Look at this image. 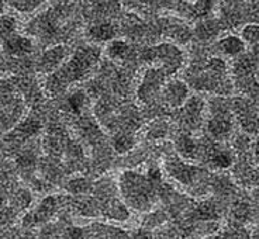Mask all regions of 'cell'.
I'll list each match as a JSON object with an SVG mask.
<instances>
[{
    "instance_id": "1",
    "label": "cell",
    "mask_w": 259,
    "mask_h": 239,
    "mask_svg": "<svg viewBox=\"0 0 259 239\" xmlns=\"http://www.w3.org/2000/svg\"><path fill=\"white\" fill-rule=\"evenodd\" d=\"M118 192L127 207L138 211L148 213L159 199V184L152 181L147 175L136 170H125L118 177Z\"/></svg>"
},
{
    "instance_id": "2",
    "label": "cell",
    "mask_w": 259,
    "mask_h": 239,
    "mask_svg": "<svg viewBox=\"0 0 259 239\" xmlns=\"http://www.w3.org/2000/svg\"><path fill=\"white\" fill-rule=\"evenodd\" d=\"M99 55H100L99 50L95 46H84L78 50L68 64L64 65L58 72L52 73L48 78L47 82L48 90L52 93H58L64 90L65 87H68L71 82L83 79L96 65Z\"/></svg>"
},
{
    "instance_id": "3",
    "label": "cell",
    "mask_w": 259,
    "mask_h": 239,
    "mask_svg": "<svg viewBox=\"0 0 259 239\" xmlns=\"http://www.w3.org/2000/svg\"><path fill=\"white\" fill-rule=\"evenodd\" d=\"M163 168L176 183L190 188L194 196H203L211 188V175L197 166L189 165L178 154H168L163 162Z\"/></svg>"
},
{
    "instance_id": "4",
    "label": "cell",
    "mask_w": 259,
    "mask_h": 239,
    "mask_svg": "<svg viewBox=\"0 0 259 239\" xmlns=\"http://www.w3.org/2000/svg\"><path fill=\"white\" fill-rule=\"evenodd\" d=\"M66 201L68 197L47 196L39 201L37 207L24 215L21 226L24 229H34L39 225H46L47 222H50L54 218L55 214L62 211V208H66Z\"/></svg>"
},
{
    "instance_id": "5",
    "label": "cell",
    "mask_w": 259,
    "mask_h": 239,
    "mask_svg": "<svg viewBox=\"0 0 259 239\" xmlns=\"http://www.w3.org/2000/svg\"><path fill=\"white\" fill-rule=\"evenodd\" d=\"M141 58L145 62H159V68L166 75L175 73L183 64V54L175 45L162 44V45L147 48L141 52Z\"/></svg>"
},
{
    "instance_id": "6",
    "label": "cell",
    "mask_w": 259,
    "mask_h": 239,
    "mask_svg": "<svg viewBox=\"0 0 259 239\" xmlns=\"http://www.w3.org/2000/svg\"><path fill=\"white\" fill-rule=\"evenodd\" d=\"M166 73L161 68H149L145 71L143 80L138 87V99L145 104H152L156 100L158 94L163 89V82Z\"/></svg>"
},
{
    "instance_id": "7",
    "label": "cell",
    "mask_w": 259,
    "mask_h": 239,
    "mask_svg": "<svg viewBox=\"0 0 259 239\" xmlns=\"http://www.w3.org/2000/svg\"><path fill=\"white\" fill-rule=\"evenodd\" d=\"M162 99L163 103L176 109L186 103L188 100V86L182 80H170L163 89H162Z\"/></svg>"
},
{
    "instance_id": "8",
    "label": "cell",
    "mask_w": 259,
    "mask_h": 239,
    "mask_svg": "<svg viewBox=\"0 0 259 239\" xmlns=\"http://www.w3.org/2000/svg\"><path fill=\"white\" fill-rule=\"evenodd\" d=\"M230 215L231 220L241 222V224H248V222H258L259 208L253 201L248 200H237L234 201L233 206L230 208Z\"/></svg>"
},
{
    "instance_id": "9",
    "label": "cell",
    "mask_w": 259,
    "mask_h": 239,
    "mask_svg": "<svg viewBox=\"0 0 259 239\" xmlns=\"http://www.w3.org/2000/svg\"><path fill=\"white\" fill-rule=\"evenodd\" d=\"M100 215L107 220L118 221V222H125L131 217L130 208L123 200H120V197L111 199V200L100 204Z\"/></svg>"
},
{
    "instance_id": "10",
    "label": "cell",
    "mask_w": 259,
    "mask_h": 239,
    "mask_svg": "<svg viewBox=\"0 0 259 239\" xmlns=\"http://www.w3.org/2000/svg\"><path fill=\"white\" fill-rule=\"evenodd\" d=\"M231 128H233V125H231L230 118L227 117L226 110L221 109V110H217L214 113L213 118H210L207 125V132L211 138L220 141V139L228 138V135L231 134Z\"/></svg>"
},
{
    "instance_id": "11",
    "label": "cell",
    "mask_w": 259,
    "mask_h": 239,
    "mask_svg": "<svg viewBox=\"0 0 259 239\" xmlns=\"http://www.w3.org/2000/svg\"><path fill=\"white\" fill-rule=\"evenodd\" d=\"M66 161H65V168L68 172H83L88 168L86 163V156L83 154V149L79 144L69 142L66 147Z\"/></svg>"
},
{
    "instance_id": "12",
    "label": "cell",
    "mask_w": 259,
    "mask_h": 239,
    "mask_svg": "<svg viewBox=\"0 0 259 239\" xmlns=\"http://www.w3.org/2000/svg\"><path fill=\"white\" fill-rule=\"evenodd\" d=\"M204 109V102L200 97L193 96L190 100L183 104L182 110V123L186 127H196L197 123L200 121L201 113Z\"/></svg>"
},
{
    "instance_id": "13",
    "label": "cell",
    "mask_w": 259,
    "mask_h": 239,
    "mask_svg": "<svg viewBox=\"0 0 259 239\" xmlns=\"http://www.w3.org/2000/svg\"><path fill=\"white\" fill-rule=\"evenodd\" d=\"M3 39H5V50L12 55H24L32 50V42L26 37L12 34Z\"/></svg>"
},
{
    "instance_id": "14",
    "label": "cell",
    "mask_w": 259,
    "mask_h": 239,
    "mask_svg": "<svg viewBox=\"0 0 259 239\" xmlns=\"http://www.w3.org/2000/svg\"><path fill=\"white\" fill-rule=\"evenodd\" d=\"M197 147H199V142L188 134H182L175 141L176 152L183 159H196Z\"/></svg>"
},
{
    "instance_id": "15",
    "label": "cell",
    "mask_w": 259,
    "mask_h": 239,
    "mask_svg": "<svg viewBox=\"0 0 259 239\" xmlns=\"http://www.w3.org/2000/svg\"><path fill=\"white\" fill-rule=\"evenodd\" d=\"M219 50L228 57H240L245 51V42L237 35H227L219 41Z\"/></svg>"
},
{
    "instance_id": "16",
    "label": "cell",
    "mask_w": 259,
    "mask_h": 239,
    "mask_svg": "<svg viewBox=\"0 0 259 239\" xmlns=\"http://www.w3.org/2000/svg\"><path fill=\"white\" fill-rule=\"evenodd\" d=\"M88 35L92 41H96V42H107L111 41L116 35V27L113 26L111 23H97L95 26H92L88 30Z\"/></svg>"
},
{
    "instance_id": "17",
    "label": "cell",
    "mask_w": 259,
    "mask_h": 239,
    "mask_svg": "<svg viewBox=\"0 0 259 239\" xmlns=\"http://www.w3.org/2000/svg\"><path fill=\"white\" fill-rule=\"evenodd\" d=\"M66 57V48L62 45L54 46L51 50L44 52L42 58H41V68L44 71H51L54 68H57L61 65V62L64 61Z\"/></svg>"
},
{
    "instance_id": "18",
    "label": "cell",
    "mask_w": 259,
    "mask_h": 239,
    "mask_svg": "<svg viewBox=\"0 0 259 239\" xmlns=\"http://www.w3.org/2000/svg\"><path fill=\"white\" fill-rule=\"evenodd\" d=\"M93 184L95 183H92L89 177L76 176V177H72L65 183V188L72 196H84V194H89L93 192Z\"/></svg>"
},
{
    "instance_id": "19",
    "label": "cell",
    "mask_w": 259,
    "mask_h": 239,
    "mask_svg": "<svg viewBox=\"0 0 259 239\" xmlns=\"http://www.w3.org/2000/svg\"><path fill=\"white\" fill-rule=\"evenodd\" d=\"M31 201L32 194L28 188L14 187L12 194H10V201H9V204H10V207L13 208L14 211L20 213V211H24V210H27V208L30 207Z\"/></svg>"
},
{
    "instance_id": "20",
    "label": "cell",
    "mask_w": 259,
    "mask_h": 239,
    "mask_svg": "<svg viewBox=\"0 0 259 239\" xmlns=\"http://www.w3.org/2000/svg\"><path fill=\"white\" fill-rule=\"evenodd\" d=\"M169 221V214L165 208H158V210H151L145 214L143 220V228L152 231L159 226L165 225Z\"/></svg>"
},
{
    "instance_id": "21",
    "label": "cell",
    "mask_w": 259,
    "mask_h": 239,
    "mask_svg": "<svg viewBox=\"0 0 259 239\" xmlns=\"http://www.w3.org/2000/svg\"><path fill=\"white\" fill-rule=\"evenodd\" d=\"M111 145L118 155H127L130 151L134 148L136 139H134L133 134H130V132H118L113 136Z\"/></svg>"
},
{
    "instance_id": "22",
    "label": "cell",
    "mask_w": 259,
    "mask_h": 239,
    "mask_svg": "<svg viewBox=\"0 0 259 239\" xmlns=\"http://www.w3.org/2000/svg\"><path fill=\"white\" fill-rule=\"evenodd\" d=\"M39 128H41V124L35 118H27L16 128V132H14L13 136L17 138L19 141H23V139H27V138H31V136L35 135Z\"/></svg>"
},
{
    "instance_id": "23",
    "label": "cell",
    "mask_w": 259,
    "mask_h": 239,
    "mask_svg": "<svg viewBox=\"0 0 259 239\" xmlns=\"http://www.w3.org/2000/svg\"><path fill=\"white\" fill-rule=\"evenodd\" d=\"M88 106V96L83 90H76L68 97V107L73 114H82Z\"/></svg>"
},
{
    "instance_id": "24",
    "label": "cell",
    "mask_w": 259,
    "mask_h": 239,
    "mask_svg": "<svg viewBox=\"0 0 259 239\" xmlns=\"http://www.w3.org/2000/svg\"><path fill=\"white\" fill-rule=\"evenodd\" d=\"M65 224L62 222H47L39 229L38 239H62V231Z\"/></svg>"
},
{
    "instance_id": "25",
    "label": "cell",
    "mask_w": 259,
    "mask_h": 239,
    "mask_svg": "<svg viewBox=\"0 0 259 239\" xmlns=\"http://www.w3.org/2000/svg\"><path fill=\"white\" fill-rule=\"evenodd\" d=\"M130 45L123 41V39H114V41H110L109 45L106 48V52L107 55L110 57L111 59H123L128 55Z\"/></svg>"
},
{
    "instance_id": "26",
    "label": "cell",
    "mask_w": 259,
    "mask_h": 239,
    "mask_svg": "<svg viewBox=\"0 0 259 239\" xmlns=\"http://www.w3.org/2000/svg\"><path fill=\"white\" fill-rule=\"evenodd\" d=\"M241 38L244 42L251 46L259 45V26L258 24H248L241 31Z\"/></svg>"
},
{
    "instance_id": "27",
    "label": "cell",
    "mask_w": 259,
    "mask_h": 239,
    "mask_svg": "<svg viewBox=\"0 0 259 239\" xmlns=\"http://www.w3.org/2000/svg\"><path fill=\"white\" fill-rule=\"evenodd\" d=\"M178 226L172 225V224H165V225L156 228L154 233H152V239H178Z\"/></svg>"
},
{
    "instance_id": "28",
    "label": "cell",
    "mask_w": 259,
    "mask_h": 239,
    "mask_svg": "<svg viewBox=\"0 0 259 239\" xmlns=\"http://www.w3.org/2000/svg\"><path fill=\"white\" fill-rule=\"evenodd\" d=\"M62 239H86V228L68 224L62 231Z\"/></svg>"
},
{
    "instance_id": "29",
    "label": "cell",
    "mask_w": 259,
    "mask_h": 239,
    "mask_svg": "<svg viewBox=\"0 0 259 239\" xmlns=\"http://www.w3.org/2000/svg\"><path fill=\"white\" fill-rule=\"evenodd\" d=\"M14 30H16V20L10 16H6V17H2L0 20V34L2 37H9L14 34Z\"/></svg>"
},
{
    "instance_id": "30",
    "label": "cell",
    "mask_w": 259,
    "mask_h": 239,
    "mask_svg": "<svg viewBox=\"0 0 259 239\" xmlns=\"http://www.w3.org/2000/svg\"><path fill=\"white\" fill-rule=\"evenodd\" d=\"M165 135H166V124L159 121V123H155L151 127L147 136H148V139H161Z\"/></svg>"
},
{
    "instance_id": "31",
    "label": "cell",
    "mask_w": 259,
    "mask_h": 239,
    "mask_svg": "<svg viewBox=\"0 0 259 239\" xmlns=\"http://www.w3.org/2000/svg\"><path fill=\"white\" fill-rule=\"evenodd\" d=\"M0 239H24V233H23V231L16 229V228L5 226L0 231Z\"/></svg>"
},
{
    "instance_id": "32",
    "label": "cell",
    "mask_w": 259,
    "mask_h": 239,
    "mask_svg": "<svg viewBox=\"0 0 259 239\" xmlns=\"http://www.w3.org/2000/svg\"><path fill=\"white\" fill-rule=\"evenodd\" d=\"M253 158L258 162V168H256V170H258L259 173V141L253 144Z\"/></svg>"
},
{
    "instance_id": "33",
    "label": "cell",
    "mask_w": 259,
    "mask_h": 239,
    "mask_svg": "<svg viewBox=\"0 0 259 239\" xmlns=\"http://www.w3.org/2000/svg\"><path fill=\"white\" fill-rule=\"evenodd\" d=\"M208 239H230L228 238V235H227L224 231H220V232H215L211 236H208Z\"/></svg>"
},
{
    "instance_id": "34",
    "label": "cell",
    "mask_w": 259,
    "mask_h": 239,
    "mask_svg": "<svg viewBox=\"0 0 259 239\" xmlns=\"http://www.w3.org/2000/svg\"><path fill=\"white\" fill-rule=\"evenodd\" d=\"M251 238L252 239H259V224L255 225L252 231H251Z\"/></svg>"
},
{
    "instance_id": "35",
    "label": "cell",
    "mask_w": 259,
    "mask_h": 239,
    "mask_svg": "<svg viewBox=\"0 0 259 239\" xmlns=\"http://www.w3.org/2000/svg\"><path fill=\"white\" fill-rule=\"evenodd\" d=\"M183 2H190V0H183Z\"/></svg>"
}]
</instances>
